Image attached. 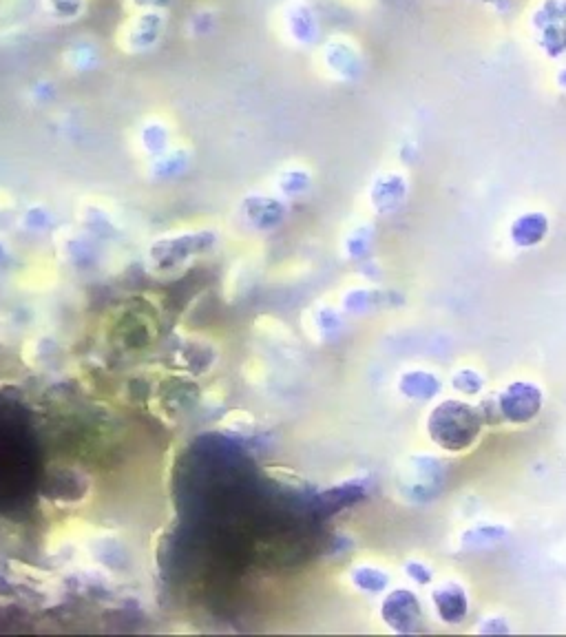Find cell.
Wrapping results in <instances>:
<instances>
[{"label":"cell","instance_id":"5","mask_svg":"<svg viewBox=\"0 0 566 637\" xmlns=\"http://www.w3.org/2000/svg\"><path fill=\"white\" fill-rule=\"evenodd\" d=\"M381 618L394 633H416L423 622L421 600L412 591L394 589L385 595Z\"/></svg>","mask_w":566,"mask_h":637},{"label":"cell","instance_id":"15","mask_svg":"<svg viewBox=\"0 0 566 637\" xmlns=\"http://www.w3.org/2000/svg\"><path fill=\"white\" fill-rule=\"evenodd\" d=\"M140 140L144 142L146 149H164L166 144H169V127H166V122L162 118H146L142 124H140Z\"/></svg>","mask_w":566,"mask_h":637},{"label":"cell","instance_id":"10","mask_svg":"<svg viewBox=\"0 0 566 637\" xmlns=\"http://www.w3.org/2000/svg\"><path fill=\"white\" fill-rule=\"evenodd\" d=\"M398 390L403 396L414 401H429L440 392V381L432 372L425 370H410L398 379Z\"/></svg>","mask_w":566,"mask_h":637},{"label":"cell","instance_id":"11","mask_svg":"<svg viewBox=\"0 0 566 637\" xmlns=\"http://www.w3.org/2000/svg\"><path fill=\"white\" fill-rule=\"evenodd\" d=\"M363 496H365V489L359 483L337 485V487L328 489V492L317 496V507H319L321 514L332 516V514H337V511L354 505L356 500H361Z\"/></svg>","mask_w":566,"mask_h":637},{"label":"cell","instance_id":"21","mask_svg":"<svg viewBox=\"0 0 566 637\" xmlns=\"http://www.w3.org/2000/svg\"><path fill=\"white\" fill-rule=\"evenodd\" d=\"M319 323L323 326V330L328 328V332H330V328H332V326H339L341 321H339V315H337V312H334V310H323Z\"/></svg>","mask_w":566,"mask_h":637},{"label":"cell","instance_id":"20","mask_svg":"<svg viewBox=\"0 0 566 637\" xmlns=\"http://www.w3.org/2000/svg\"><path fill=\"white\" fill-rule=\"evenodd\" d=\"M478 633H487V635L509 633V626H507L505 618H485V620H482V624L478 626Z\"/></svg>","mask_w":566,"mask_h":637},{"label":"cell","instance_id":"12","mask_svg":"<svg viewBox=\"0 0 566 637\" xmlns=\"http://www.w3.org/2000/svg\"><path fill=\"white\" fill-rule=\"evenodd\" d=\"M507 538L509 529L505 525H476L460 536V545L467 551H485L491 547H498L500 542H505Z\"/></svg>","mask_w":566,"mask_h":637},{"label":"cell","instance_id":"2","mask_svg":"<svg viewBox=\"0 0 566 637\" xmlns=\"http://www.w3.org/2000/svg\"><path fill=\"white\" fill-rule=\"evenodd\" d=\"M169 29L166 12H129L115 31V49L124 56H144L162 45Z\"/></svg>","mask_w":566,"mask_h":637},{"label":"cell","instance_id":"7","mask_svg":"<svg viewBox=\"0 0 566 637\" xmlns=\"http://www.w3.org/2000/svg\"><path fill=\"white\" fill-rule=\"evenodd\" d=\"M38 16L40 0H0V38H20Z\"/></svg>","mask_w":566,"mask_h":637},{"label":"cell","instance_id":"4","mask_svg":"<svg viewBox=\"0 0 566 637\" xmlns=\"http://www.w3.org/2000/svg\"><path fill=\"white\" fill-rule=\"evenodd\" d=\"M542 390L531 381H513L498 394L496 405L500 419L511 425H527L542 410Z\"/></svg>","mask_w":566,"mask_h":637},{"label":"cell","instance_id":"13","mask_svg":"<svg viewBox=\"0 0 566 637\" xmlns=\"http://www.w3.org/2000/svg\"><path fill=\"white\" fill-rule=\"evenodd\" d=\"M547 219H544L540 213H531L524 215L520 219H516V224L511 226V239L513 244L520 248H529L540 244L544 235H547Z\"/></svg>","mask_w":566,"mask_h":637},{"label":"cell","instance_id":"1","mask_svg":"<svg viewBox=\"0 0 566 637\" xmlns=\"http://www.w3.org/2000/svg\"><path fill=\"white\" fill-rule=\"evenodd\" d=\"M480 410L465 401L447 399L438 403L427 416V434L445 452H465L478 441L482 432Z\"/></svg>","mask_w":566,"mask_h":637},{"label":"cell","instance_id":"19","mask_svg":"<svg viewBox=\"0 0 566 637\" xmlns=\"http://www.w3.org/2000/svg\"><path fill=\"white\" fill-rule=\"evenodd\" d=\"M405 573L410 576V580H414L416 584H421V587H425V584H429L434 580V573L429 567H425L423 562H407L405 565Z\"/></svg>","mask_w":566,"mask_h":637},{"label":"cell","instance_id":"9","mask_svg":"<svg viewBox=\"0 0 566 637\" xmlns=\"http://www.w3.org/2000/svg\"><path fill=\"white\" fill-rule=\"evenodd\" d=\"M89 0H40V14L54 25H73L85 18Z\"/></svg>","mask_w":566,"mask_h":637},{"label":"cell","instance_id":"8","mask_svg":"<svg viewBox=\"0 0 566 637\" xmlns=\"http://www.w3.org/2000/svg\"><path fill=\"white\" fill-rule=\"evenodd\" d=\"M438 618L445 624H460L469 613V595L458 582H443L432 591Z\"/></svg>","mask_w":566,"mask_h":637},{"label":"cell","instance_id":"14","mask_svg":"<svg viewBox=\"0 0 566 637\" xmlns=\"http://www.w3.org/2000/svg\"><path fill=\"white\" fill-rule=\"evenodd\" d=\"M352 582L356 589H361L365 593H381L390 584V576L379 567L361 565L352 571Z\"/></svg>","mask_w":566,"mask_h":637},{"label":"cell","instance_id":"3","mask_svg":"<svg viewBox=\"0 0 566 637\" xmlns=\"http://www.w3.org/2000/svg\"><path fill=\"white\" fill-rule=\"evenodd\" d=\"M396 483L405 498L414 500V503H427L443 489L445 467L436 456L418 454L401 467Z\"/></svg>","mask_w":566,"mask_h":637},{"label":"cell","instance_id":"6","mask_svg":"<svg viewBox=\"0 0 566 637\" xmlns=\"http://www.w3.org/2000/svg\"><path fill=\"white\" fill-rule=\"evenodd\" d=\"M60 65L71 76H87L102 65V47L91 34H80L62 49Z\"/></svg>","mask_w":566,"mask_h":637},{"label":"cell","instance_id":"17","mask_svg":"<svg viewBox=\"0 0 566 637\" xmlns=\"http://www.w3.org/2000/svg\"><path fill=\"white\" fill-rule=\"evenodd\" d=\"M124 12H169L173 0H122Z\"/></svg>","mask_w":566,"mask_h":637},{"label":"cell","instance_id":"18","mask_svg":"<svg viewBox=\"0 0 566 637\" xmlns=\"http://www.w3.org/2000/svg\"><path fill=\"white\" fill-rule=\"evenodd\" d=\"M29 96L36 104H45L56 98V82H51L49 78H38L36 82H31Z\"/></svg>","mask_w":566,"mask_h":637},{"label":"cell","instance_id":"16","mask_svg":"<svg viewBox=\"0 0 566 637\" xmlns=\"http://www.w3.org/2000/svg\"><path fill=\"white\" fill-rule=\"evenodd\" d=\"M452 385L460 394L476 396V394L482 392V388H485V379H482L476 370H467L465 368V370H458L454 374Z\"/></svg>","mask_w":566,"mask_h":637}]
</instances>
